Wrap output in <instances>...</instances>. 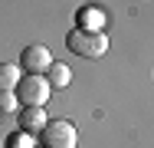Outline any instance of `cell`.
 Masks as SVG:
<instances>
[{
  "mask_svg": "<svg viewBox=\"0 0 154 148\" xmlns=\"http://www.w3.org/2000/svg\"><path fill=\"white\" fill-rule=\"evenodd\" d=\"M66 46H69V53L85 56V59H98V56L108 53V40H105V33H92V30H79V27L66 36Z\"/></svg>",
  "mask_w": 154,
  "mask_h": 148,
  "instance_id": "1",
  "label": "cell"
},
{
  "mask_svg": "<svg viewBox=\"0 0 154 148\" xmlns=\"http://www.w3.org/2000/svg\"><path fill=\"white\" fill-rule=\"evenodd\" d=\"M43 138V148H75L79 145V132L72 122L66 118H56V122H46V128L39 132Z\"/></svg>",
  "mask_w": 154,
  "mask_h": 148,
  "instance_id": "2",
  "label": "cell"
},
{
  "mask_svg": "<svg viewBox=\"0 0 154 148\" xmlns=\"http://www.w3.org/2000/svg\"><path fill=\"white\" fill-rule=\"evenodd\" d=\"M13 92H17V99H20L23 105H46V99L53 95V86L46 82V76H33V72H26Z\"/></svg>",
  "mask_w": 154,
  "mask_h": 148,
  "instance_id": "3",
  "label": "cell"
},
{
  "mask_svg": "<svg viewBox=\"0 0 154 148\" xmlns=\"http://www.w3.org/2000/svg\"><path fill=\"white\" fill-rule=\"evenodd\" d=\"M49 66H53V53H49L43 43L26 46V50H23V56H20V69H26V72H33V76H43Z\"/></svg>",
  "mask_w": 154,
  "mask_h": 148,
  "instance_id": "4",
  "label": "cell"
},
{
  "mask_svg": "<svg viewBox=\"0 0 154 148\" xmlns=\"http://www.w3.org/2000/svg\"><path fill=\"white\" fill-rule=\"evenodd\" d=\"M46 112H43V105H26L23 112H20V132H30V135H39L43 128H46Z\"/></svg>",
  "mask_w": 154,
  "mask_h": 148,
  "instance_id": "5",
  "label": "cell"
},
{
  "mask_svg": "<svg viewBox=\"0 0 154 148\" xmlns=\"http://www.w3.org/2000/svg\"><path fill=\"white\" fill-rule=\"evenodd\" d=\"M23 79V69L13 63H0V92H13Z\"/></svg>",
  "mask_w": 154,
  "mask_h": 148,
  "instance_id": "6",
  "label": "cell"
},
{
  "mask_svg": "<svg viewBox=\"0 0 154 148\" xmlns=\"http://www.w3.org/2000/svg\"><path fill=\"white\" fill-rule=\"evenodd\" d=\"M105 13L102 10H95V7H85L82 13H79V30H92V33H102V27H105Z\"/></svg>",
  "mask_w": 154,
  "mask_h": 148,
  "instance_id": "7",
  "label": "cell"
},
{
  "mask_svg": "<svg viewBox=\"0 0 154 148\" xmlns=\"http://www.w3.org/2000/svg\"><path fill=\"white\" fill-rule=\"evenodd\" d=\"M46 82L53 89H66L69 82H72V72H69V66L66 63H53L49 69H46Z\"/></svg>",
  "mask_w": 154,
  "mask_h": 148,
  "instance_id": "8",
  "label": "cell"
},
{
  "mask_svg": "<svg viewBox=\"0 0 154 148\" xmlns=\"http://www.w3.org/2000/svg\"><path fill=\"white\" fill-rule=\"evenodd\" d=\"M7 148H36V145H33L30 132H20V128H17V132L7 135Z\"/></svg>",
  "mask_w": 154,
  "mask_h": 148,
  "instance_id": "9",
  "label": "cell"
},
{
  "mask_svg": "<svg viewBox=\"0 0 154 148\" xmlns=\"http://www.w3.org/2000/svg\"><path fill=\"white\" fill-rule=\"evenodd\" d=\"M17 109H20L17 92H0V112H17Z\"/></svg>",
  "mask_w": 154,
  "mask_h": 148,
  "instance_id": "10",
  "label": "cell"
}]
</instances>
